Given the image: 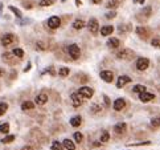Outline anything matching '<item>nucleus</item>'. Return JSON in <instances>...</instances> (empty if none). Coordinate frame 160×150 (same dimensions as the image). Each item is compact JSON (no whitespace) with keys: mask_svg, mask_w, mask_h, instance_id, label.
Here are the masks:
<instances>
[{"mask_svg":"<svg viewBox=\"0 0 160 150\" xmlns=\"http://www.w3.org/2000/svg\"><path fill=\"white\" fill-rule=\"evenodd\" d=\"M135 56L134 51H131V49H122V51H119V52L117 53V57L118 58H122V60H131L132 57Z\"/></svg>","mask_w":160,"mask_h":150,"instance_id":"f257e3e1","label":"nucleus"},{"mask_svg":"<svg viewBox=\"0 0 160 150\" xmlns=\"http://www.w3.org/2000/svg\"><path fill=\"white\" fill-rule=\"evenodd\" d=\"M78 94L82 98H92L94 94V89H92L90 87H81L78 90Z\"/></svg>","mask_w":160,"mask_h":150,"instance_id":"f03ea898","label":"nucleus"},{"mask_svg":"<svg viewBox=\"0 0 160 150\" xmlns=\"http://www.w3.org/2000/svg\"><path fill=\"white\" fill-rule=\"evenodd\" d=\"M69 55H70V57H72V58H74V60L80 58V55H81L80 46H78L77 44H72V45H69Z\"/></svg>","mask_w":160,"mask_h":150,"instance_id":"7ed1b4c3","label":"nucleus"},{"mask_svg":"<svg viewBox=\"0 0 160 150\" xmlns=\"http://www.w3.org/2000/svg\"><path fill=\"white\" fill-rule=\"evenodd\" d=\"M148 65H150L148 58H146V57L138 58V61H136V68H138V70H146L147 68H148Z\"/></svg>","mask_w":160,"mask_h":150,"instance_id":"20e7f679","label":"nucleus"},{"mask_svg":"<svg viewBox=\"0 0 160 150\" xmlns=\"http://www.w3.org/2000/svg\"><path fill=\"white\" fill-rule=\"evenodd\" d=\"M60 24H61V19L58 18V16H52V18H49V20H48V27L49 28L56 29V28L60 27Z\"/></svg>","mask_w":160,"mask_h":150,"instance_id":"39448f33","label":"nucleus"},{"mask_svg":"<svg viewBox=\"0 0 160 150\" xmlns=\"http://www.w3.org/2000/svg\"><path fill=\"white\" fill-rule=\"evenodd\" d=\"M99 76L105 82H112V80H114V73L111 70H102Z\"/></svg>","mask_w":160,"mask_h":150,"instance_id":"423d86ee","label":"nucleus"},{"mask_svg":"<svg viewBox=\"0 0 160 150\" xmlns=\"http://www.w3.org/2000/svg\"><path fill=\"white\" fill-rule=\"evenodd\" d=\"M155 98V94H152V93H148L147 90H144V92H140L139 93V100L142 102H150L151 100H154Z\"/></svg>","mask_w":160,"mask_h":150,"instance_id":"0eeeda50","label":"nucleus"},{"mask_svg":"<svg viewBox=\"0 0 160 150\" xmlns=\"http://www.w3.org/2000/svg\"><path fill=\"white\" fill-rule=\"evenodd\" d=\"M87 27H89V29H90V32L92 33H98V29H99V24H98V20L97 19H90L89 20V24H87Z\"/></svg>","mask_w":160,"mask_h":150,"instance_id":"6e6552de","label":"nucleus"},{"mask_svg":"<svg viewBox=\"0 0 160 150\" xmlns=\"http://www.w3.org/2000/svg\"><path fill=\"white\" fill-rule=\"evenodd\" d=\"M13 41H15V35H12V33H6V35H3V37H1V44H3L4 46L11 45Z\"/></svg>","mask_w":160,"mask_h":150,"instance_id":"1a4fd4ad","label":"nucleus"},{"mask_svg":"<svg viewBox=\"0 0 160 150\" xmlns=\"http://www.w3.org/2000/svg\"><path fill=\"white\" fill-rule=\"evenodd\" d=\"M124 106H126V101H124V98H118V100H115L114 105H112L114 110H117V112L123 110V109H124Z\"/></svg>","mask_w":160,"mask_h":150,"instance_id":"9d476101","label":"nucleus"},{"mask_svg":"<svg viewBox=\"0 0 160 150\" xmlns=\"http://www.w3.org/2000/svg\"><path fill=\"white\" fill-rule=\"evenodd\" d=\"M129 82H131V78H130L129 76H120V77L118 78V81H117V87L122 88L126 84H129Z\"/></svg>","mask_w":160,"mask_h":150,"instance_id":"9b49d317","label":"nucleus"},{"mask_svg":"<svg viewBox=\"0 0 160 150\" xmlns=\"http://www.w3.org/2000/svg\"><path fill=\"white\" fill-rule=\"evenodd\" d=\"M81 98H82V97H81L78 93H73V94H72V104H73V106L78 108V106L82 105V100H81Z\"/></svg>","mask_w":160,"mask_h":150,"instance_id":"f8f14e48","label":"nucleus"},{"mask_svg":"<svg viewBox=\"0 0 160 150\" xmlns=\"http://www.w3.org/2000/svg\"><path fill=\"white\" fill-rule=\"evenodd\" d=\"M126 129H127V125L124 124V122H118L114 126V132L117 133V134H123V133L126 132Z\"/></svg>","mask_w":160,"mask_h":150,"instance_id":"ddd939ff","label":"nucleus"},{"mask_svg":"<svg viewBox=\"0 0 160 150\" xmlns=\"http://www.w3.org/2000/svg\"><path fill=\"white\" fill-rule=\"evenodd\" d=\"M34 101H36V104L37 105H45L46 102H48V96H46L45 93H40V94L36 97Z\"/></svg>","mask_w":160,"mask_h":150,"instance_id":"4468645a","label":"nucleus"},{"mask_svg":"<svg viewBox=\"0 0 160 150\" xmlns=\"http://www.w3.org/2000/svg\"><path fill=\"white\" fill-rule=\"evenodd\" d=\"M62 146H64V149H66V150H75V145H74V142H73L72 139H69V138L64 139Z\"/></svg>","mask_w":160,"mask_h":150,"instance_id":"2eb2a0df","label":"nucleus"},{"mask_svg":"<svg viewBox=\"0 0 160 150\" xmlns=\"http://www.w3.org/2000/svg\"><path fill=\"white\" fill-rule=\"evenodd\" d=\"M114 32V27L112 25H105L101 28V35L102 36H109Z\"/></svg>","mask_w":160,"mask_h":150,"instance_id":"dca6fc26","label":"nucleus"},{"mask_svg":"<svg viewBox=\"0 0 160 150\" xmlns=\"http://www.w3.org/2000/svg\"><path fill=\"white\" fill-rule=\"evenodd\" d=\"M136 33L142 39H147L150 36V32L147 31V28H144V27H138V28H136Z\"/></svg>","mask_w":160,"mask_h":150,"instance_id":"f3484780","label":"nucleus"},{"mask_svg":"<svg viewBox=\"0 0 160 150\" xmlns=\"http://www.w3.org/2000/svg\"><path fill=\"white\" fill-rule=\"evenodd\" d=\"M82 124V118H81V115H75V117H73L72 120H70V125L74 127L80 126V125Z\"/></svg>","mask_w":160,"mask_h":150,"instance_id":"a211bd4d","label":"nucleus"},{"mask_svg":"<svg viewBox=\"0 0 160 150\" xmlns=\"http://www.w3.org/2000/svg\"><path fill=\"white\" fill-rule=\"evenodd\" d=\"M119 44H120V41L118 40V39H115V37L110 39V40L107 41V46H110V48H118Z\"/></svg>","mask_w":160,"mask_h":150,"instance_id":"6ab92c4d","label":"nucleus"},{"mask_svg":"<svg viewBox=\"0 0 160 150\" xmlns=\"http://www.w3.org/2000/svg\"><path fill=\"white\" fill-rule=\"evenodd\" d=\"M12 53H13L15 57L17 58H23L24 57V51L21 48H15L13 51H12Z\"/></svg>","mask_w":160,"mask_h":150,"instance_id":"aec40b11","label":"nucleus"},{"mask_svg":"<svg viewBox=\"0 0 160 150\" xmlns=\"http://www.w3.org/2000/svg\"><path fill=\"white\" fill-rule=\"evenodd\" d=\"M33 108H34V104L31 101H25L21 104V109L23 110H31V109H33Z\"/></svg>","mask_w":160,"mask_h":150,"instance_id":"412c9836","label":"nucleus"},{"mask_svg":"<svg viewBox=\"0 0 160 150\" xmlns=\"http://www.w3.org/2000/svg\"><path fill=\"white\" fill-rule=\"evenodd\" d=\"M83 27H85V21L80 20V19H78V20H75L74 23H73V28H74V29H82Z\"/></svg>","mask_w":160,"mask_h":150,"instance_id":"4be33fe9","label":"nucleus"},{"mask_svg":"<svg viewBox=\"0 0 160 150\" xmlns=\"http://www.w3.org/2000/svg\"><path fill=\"white\" fill-rule=\"evenodd\" d=\"M56 0H38V6L41 7H49L54 3Z\"/></svg>","mask_w":160,"mask_h":150,"instance_id":"5701e85b","label":"nucleus"},{"mask_svg":"<svg viewBox=\"0 0 160 150\" xmlns=\"http://www.w3.org/2000/svg\"><path fill=\"white\" fill-rule=\"evenodd\" d=\"M119 6V1H118V0H109V1H107V4H106V7H107V8H117V7Z\"/></svg>","mask_w":160,"mask_h":150,"instance_id":"b1692460","label":"nucleus"},{"mask_svg":"<svg viewBox=\"0 0 160 150\" xmlns=\"http://www.w3.org/2000/svg\"><path fill=\"white\" fill-rule=\"evenodd\" d=\"M52 150H64L62 144H60L58 141H53L52 142Z\"/></svg>","mask_w":160,"mask_h":150,"instance_id":"393cba45","label":"nucleus"},{"mask_svg":"<svg viewBox=\"0 0 160 150\" xmlns=\"http://www.w3.org/2000/svg\"><path fill=\"white\" fill-rule=\"evenodd\" d=\"M144 90H146V87H144V85H140V84L135 85V87L132 88V92L134 93H140V92H144Z\"/></svg>","mask_w":160,"mask_h":150,"instance_id":"a878e982","label":"nucleus"},{"mask_svg":"<svg viewBox=\"0 0 160 150\" xmlns=\"http://www.w3.org/2000/svg\"><path fill=\"white\" fill-rule=\"evenodd\" d=\"M110 139V133L109 132H102V134H101V142H107Z\"/></svg>","mask_w":160,"mask_h":150,"instance_id":"bb28decb","label":"nucleus"},{"mask_svg":"<svg viewBox=\"0 0 160 150\" xmlns=\"http://www.w3.org/2000/svg\"><path fill=\"white\" fill-rule=\"evenodd\" d=\"M69 68H65V66H62V68H60L58 69V75L60 76H62V77H65V76H69Z\"/></svg>","mask_w":160,"mask_h":150,"instance_id":"cd10ccee","label":"nucleus"},{"mask_svg":"<svg viewBox=\"0 0 160 150\" xmlns=\"http://www.w3.org/2000/svg\"><path fill=\"white\" fill-rule=\"evenodd\" d=\"M9 132V124H1L0 125V133H3V134H7Z\"/></svg>","mask_w":160,"mask_h":150,"instance_id":"c85d7f7f","label":"nucleus"},{"mask_svg":"<svg viewBox=\"0 0 160 150\" xmlns=\"http://www.w3.org/2000/svg\"><path fill=\"white\" fill-rule=\"evenodd\" d=\"M12 141H15V136H13V134H11V136H6L3 139H1L3 144H11Z\"/></svg>","mask_w":160,"mask_h":150,"instance_id":"c756f323","label":"nucleus"},{"mask_svg":"<svg viewBox=\"0 0 160 150\" xmlns=\"http://www.w3.org/2000/svg\"><path fill=\"white\" fill-rule=\"evenodd\" d=\"M7 109H8V105H7L6 102H1V104H0V115H3L4 113L7 112Z\"/></svg>","mask_w":160,"mask_h":150,"instance_id":"7c9ffc66","label":"nucleus"},{"mask_svg":"<svg viewBox=\"0 0 160 150\" xmlns=\"http://www.w3.org/2000/svg\"><path fill=\"white\" fill-rule=\"evenodd\" d=\"M74 139H75V142H82V139H83V136L81 134L80 132H77V133H74Z\"/></svg>","mask_w":160,"mask_h":150,"instance_id":"2f4dec72","label":"nucleus"},{"mask_svg":"<svg viewBox=\"0 0 160 150\" xmlns=\"http://www.w3.org/2000/svg\"><path fill=\"white\" fill-rule=\"evenodd\" d=\"M9 9H11V11H12V12H13V13H15V15H16L17 18H21V16H23V15H21V12H20V11H19V9H17V8H15V7L9 6Z\"/></svg>","mask_w":160,"mask_h":150,"instance_id":"473e14b6","label":"nucleus"},{"mask_svg":"<svg viewBox=\"0 0 160 150\" xmlns=\"http://www.w3.org/2000/svg\"><path fill=\"white\" fill-rule=\"evenodd\" d=\"M90 110H92V113H98L101 110V106L97 104H93L92 106H90Z\"/></svg>","mask_w":160,"mask_h":150,"instance_id":"72a5a7b5","label":"nucleus"},{"mask_svg":"<svg viewBox=\"0 0 160 150\" xmlns=\"http://www.w3.org/2000/svg\"><path fill=\"white\" fill-rule=\"evenodd\" d=\"M151 125L154 127H159L160 126V118H152L151 120Z\"/></svg>","mask_w":160,"mask_h":150,"instance_id":"f704fd0d","label":"nucleus"},{"mask_svg":"<svg viewBox=\"0 0 160 150\" xmlns=\"http://www.w3.org/2000/svg\"><path fill=\"white\" fill-rule=\"evenodd\" d=\"M115 16H117V12L115 11H110L106 13V19H114Z\"/></svg>","mask_w":160,"mask_h":150,"instance_id":"c9c22d12","label":"nucleus"},{"mask_svg":"<svg viewBox=\"0 0 160 150\" xmlns=\"http://www.w3.org/2000/svg\"><path fill=\"white\" fill-rule=\"evenodd\" d=\"M151 44L155 48H160V39H154V40L151 41Z\"/></svg>","mask_w":160,"mask_h":150,"instance_id":"e433bc0d","label":"nucleus"},{"mask_svg":"<svg viewBox=\"0 0 160 150\" xmlns=\"http://www.w3.org/2000/svg\"><path fill=\"white\" fill-rule=\"evenodd\" d=\"M36 46H37V49H40V51H45V45H44L43 41H38V43L36 44Z\"/></svg>","mask_w":160,"mask_h":150,"instance_id":"4c0bfd02","label":"nucleus"},{"mask_svg":"<svg viewBox=\"0 0 160 150\" xmlns=\"http://www.w3.org/2000/svg\"><path fill=\"white\" fill-rule=\"evenodd\" d=\"M151 142L150 141H146V142H139V144H134V145H131V146H142V145H150Z\"/></svg>","mask_w":160,"mask_h":150,"instance_id":"58836bf2","label":"nucleus"},{"mask_svg":"<svg viewBox=\"0 0 160 150\" xmlns=\"http://www.w3.org/2000/svg\"><path fill=\"white\" fill-rule=\"evenodd\" d=\"M103 98H105L106 105H107V106H110V100H109V97H107V96H103Z\"/></svg>","mask_w":160,"mask_h":150,"instance_id":"ea45409f","label":"nucleus"},{"mask_svg":"<svg viewBox=\"0 0 160 150\" xmlns=\"http://www.w3.org/2000/svg\"><path fill=\"white\" fill-rule=\"evenodd\" d=\"M21 150H33V147H32V146H29V145H28V146H24Z\"/></svg>","mask_w":160,"mask_h":150,"instance_id":"a19ab883","label":"nucleus"},{"mask_svg":"<svg viewBox=\"0 0 160 150\" xmlns=\"http://www.w3.org/2000/svg\"><path fill=\"white\" fill-rule=\"evenodd\" d=\"M29 69H31V63H29L28 65H27V68H24V72H28Z\"/></svg>","mask_w":160,"mask_h":150,"instance_id":"79ce46f5","label":"nucleus"},{"mask_svg":"<svg viewBox=\"0 0 160 150\" xmlns=\"http://www.w3.org/2000/svg\"><path fill=\"white\" fill-rule=\"evenodd\" d=\"M102 0H92V3H94V4H99Z\"/></svg>","mask_w":160,"mask_h":150,"instance_id":"37998d69","label":"nucleus"},{"mask_svg":"<svg viewBox=\"0 0 160 150\" xmlns=\"http://www.w3.org/2000/svg\"><path fill=\"white\" fill-rule=\"evenodd\" d=\"M3 75H4V70L1 69V68H0V77H1V76H3Z\"/></svg>","mask_w":160,"mask_h":150,"instance_id":"c03bdc74","label":"nucleus"},{"mask_svg":"<svg viewBox=\"0 0 160 150\" xmlns=\"http://www.w3.org/2000/svg\"><path fill=\"white\" fill-rule=\"evenodd\" d=\"M75 4H77V6H81V4H82V3H81L80 0H75Z\"/></svg>","mask_w":160,"mask_h":150,"instance_id":"a18cd8bd","label":"nucleus"},{"mask_svg":"<svg viewBox=\"0 0 160 150\" xmlns=\"http://www.w3.org/2000/svg\"><path fill=\"white\" fill-rule=\"evenodd\" d=\"M139 3H140V4H143V3H144V0H139Z\"/></svg>","mask_w":160,"mask_h":150,"instance_id":"49530a36","label":"nucleus"},{"mask_svg":"<svg viewBox=\"0 0 160 150\" xmlns=\"http://www.w3.org/2000/svg\"><path fill=\"white\" fill-rule=\"evenodd\" d=\"M134 1H135V3H136V1H139V0H134Z\"/></svg>","mask_w":160,"mask_h":150,"instance_id":"de8ad7c7","label":"nucleus"}]
</instances>
